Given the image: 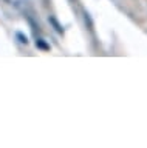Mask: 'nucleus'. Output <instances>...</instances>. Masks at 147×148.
I'll use <instances>...</instances> for the list:
<instances>
[{"label":"nucleus","mask_w":147,"mask_h":148,"mask_svg":"<svg viewBox=\"0 0 147 148\" xmlns=\"http://www.w3.org/2000/svg\"><path fill=\"white\" fill-rule=\"evenodd\" d=\"M17 37L20 39V42H22V43H26V42H28V39H26V36H23L22 32H17Z\"/></svg>","instance_id":"2"},{"label":"nucleus","mask_w":147,"mask_h":148,"mask_svg":"<svg viewBox=\"0 0 147 148\" xmlns=\"http://www.w3.org/2000/svg\"><path fill=\"white\" fill-rule=\"evenodd\" d=\"M51 23H53L54 26H56V29H57L59 32H62V28H61V25H59V23H57L56 20H54V18H51Z\"/></svg>","instance_id":"3"},{"label":"nucleus","mask_w":147,"mask_h":148,"mask_svg":"<svg viewBox=\"0 0 147 148\" xmlns=\"http://www.w3.org/2000/svg\"><path fill=\"white\" fill-rule=\"evenodd\" d=\"M36 45H37L39 48H42V49H50V46H48L47 43H45L43 40H37V42H36Z\"/></svg>","instance_id":"1"}]
</instances>
